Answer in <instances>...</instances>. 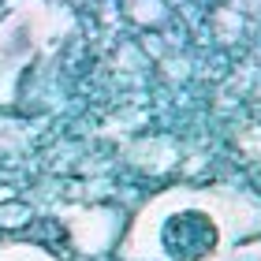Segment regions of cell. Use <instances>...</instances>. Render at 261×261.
Returning a JSON list of instances; mask_svg holds the SVG:
<instances>
[{
	"instance_id": "1",
	"label": "cell",
	"mask_w": 261,
	"mask_h": 261,
	"mask_svg": "<svg viewBox=\"0 0 261 261\" xmlns=\"http://www.w3.org/2000/svg\"><path fill=\"white\" fill-rule=\"evenodd\" d=\"M164 246L179 261H198L217 246V224L205 213H179L164 224Z\"/></svg>"
}]
</instances>
